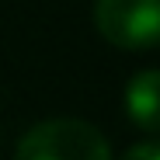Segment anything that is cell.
<instances>
[{
    "instance_id": "cell-1",
    "label": "cell",
    "mask_w": 160,
    "mask_h": 160,
    "mask_svg": "<svg viewBox=\"0 0 160 160\" xmlns=\"http://www.w3.org/2000/svg\"><path fill=\"white\" fill-rule=\"evenodd\" d=\"M14 160H112V146L84 118H45L21 136Z\"/></svg>"
},
{
    "instance_id": "cell-2",
    "label": "cell",
    "mask_w": 160,
    "mask_h": 160,
    "mask_svg": "<svg viewBox=\"0 0 160 160\" xmlns=\"http://www.w3.org/2000/svg\"><path fill=\"white\" fill-rule=\"evenodd\" d=\"M94 28L118 49L160 45V0H94Z\"/></svg>"
},
{
    "instance_id": "cell-3",
    "label": "cell",
    "mask_w": 160,
    "mask_h": 160,
    "mask_svg": "<svg viewBox=\"0 0 160 160\" xmlns=\"http://www.w3.org/2000/svg\"><path fill=\"white\" fill-rule=\"evenodd\" d=\"M125 115L143 132H160V70H139L129 77L125 94Z\"/></svg>"
},
{
    "instance_id": "cell-4",
    "label": "cell",
    "mask_w": 160,
    "mask_h": 160,
    "mask_svg": "<svg viewBox=\"0 0 160 160\" xmlns=\"http://www.w3.org/2000/svg\"><path fill=\"white\" fill-rule=\"evenodd\" d=\"M118 160H160V143L150 139V143H136V146H129Z\"/></svg>"
}]
</instances>
